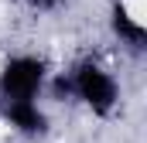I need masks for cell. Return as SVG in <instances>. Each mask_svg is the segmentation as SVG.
<instances>
[{"mask_svg": "<svg viewBox=\"0 0 147 143\" xmlns=\"http://www.w3.org/2000/svg\"><path fill=\"white\" fill-rule=\"evenodd\" d=\"M31 3H34V7H55L58 0H31Z\"/></svg>", "mask_w": 147, "mask_h": 143, "instance_id": "5", "label": "cell"}, {"mask_svg": "<svg viewBox=\"0 0 147 143\" xmlns=\"http://www.w3.org/2000/svg\"><path fill=\"white\" fill-rule=\"evenodd\" d=\"M3 119L10 130L24 133V136H45L48 133V112L38 106V99H17V102H0Z\"/></svg>", "mask_w": 147, "mask_h": 143, "instance_id": "3", "label": "cell"}, {"mask_svg": "<svg viewBox=\"0 0 147 143\" xmlns=\"http://www.w3.org/2000/svg\"><path fill=\"white\" fill-rule=\"evenodd\" d=\"M69 85H72V96L82 99V106L92 116H110L113 109L120 106V85H116L113 72H106L92 58L79 61L69 72Z\"/></svg>", "mask_w": 147, "mask_h": 143, "instance_id": "1", "label": "cell"}, {"mask_svg": "<svg viewBox=\"0 0 147 143\" xmlns=\"http://www.w3.org/2000/svg\"><path fill=\"white\" fill-rule=\"evenodd\" d=\"M110 27H113V34H116L120 44H127V48H134V51H144V44H147V27H144V21L134 17L127 7H120V3L113 7Z\"/></svg>", "mask_w": 147, "mask_h": 143, "instance_id": "4", "label": "cell"}, {"mask_svg": "<svg viewBox=\"0 0 147 143\" xmlns=\"http://www.w3.org/2000/svg\"><path fill=\"white\" fill-rule=\"evenodd\" d=\"M48 85V65L38 55H14L0 68V102L38 99Z\"/></svg>", "mask_w": 147, "mask_h": 143, "instance_id": "2", "label": "cell"}]
</instances>
